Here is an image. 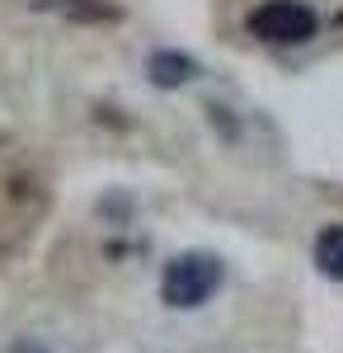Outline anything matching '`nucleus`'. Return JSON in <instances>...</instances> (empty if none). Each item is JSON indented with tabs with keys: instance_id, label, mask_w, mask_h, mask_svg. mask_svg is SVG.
<instances>
[{
	"instance_id": "nucleus-1",
	"label": "nucleus",
	"mask_w": 343,
	"mask_h": 353,
	"mask_svg": "<svg viewBox=\"0 0 343 353\" xmlns=\"http://www.w3.org/2000/svg\"><path fill=\"white\" fill-rule=\"evenodd\" d=\"M221 28L240 48L306 61L343 43V0H221Z\"/></svg>"
},
{
	"instance_id": "nucleus-2",
	"label": "nucleus",
	"mask_w": 343,
	"mask_h": 353,
	"mask_svg": "<svg viewBox=\"0 0 343 353\" xmlns=\"http://www.w3.org/2000/svg\"><path fill=\"white\" fill-rule=\"evenodd\" d=\"M221 278H226V269H221L216 254H207V250H184V254H174L165 264V273H160V301L174 306V311H193V306L216 297Z\"/></svg>"
},
{
	"instance_id": "nucleus-3",
	"label": "nucleus",
	"mask_w": 343,
	"mask_h": 353,
	"mask_svg": "<svg viewBox=\"0 0 343 353\" xmlns=\"http://www.w3.org/2000/svg\"><path fill=\"white\" fill-rule=\"evenodd\" d=\"M38 10H52V14H66L76 24H108L118 19V5L113 0H33Z\"/></svg>"
},
{
	"instance_id": "nucleus-4",
	"label": "nucleus",
	"mask_w": 343,
	"mask_h": 353,
	"mask_svg": "<svg viewBox=\"0 0 343 353\" xmlns=\"http://www.w3.org/2000/svg\"><path fill=\"white\" fill-rule=\"evenodd\" d=\"M315 264L324 278H339L343 283V226H324L315 236Z\"/></svg>"
},
{
	"instance_id": "nucleus-5",
	"label": "nucleus",
	"mask_w": 343,
	"mask_h": 353,
	"mask_svg": "<svg viewBox=\"0 0 343 353\" xmlns=\"http://www.w3.org/2000/svg\"><path fill=\"white\" fill-rule=\"evenodd\" d=\"M5 353H61V344H56V334L28 325V330H14L5 339Z\"/></svg>"
},
{
	"instance_id": "nucleus-6",
	"label": "nucleus",
	"mask_w": 343,
	"mask_h": 353,
	"mask_svg": "<svg viewBox=\"0 0 343 353\" xmlns=\"http://www.w3.org/2000/svg\"><path fill=\"white\" fill-rule=\"evenodd\" d=\"M28 198H38V203H43V193H38V184L0 165V203H14V208L24 203V208H28ZM0 231H5V226H0Z\"/></svg>"
},
{
	"instance_id": "nucleus-7",
	"label": "nucleus",
	"mask_w": 343,
	"mask_h": 353,
	"mask_svg": "<svg viewBox=\"0 0 343 353\" xmlns=\"http://www.w3.org/2000/svg\"><path fill=\"white\" fill-rule=\"evenodd\" d=\"M151 71L160 76V85H179L193 71V61H184V57H174V52H156L151 57Z\"/></svg>"
}]
</instances>
